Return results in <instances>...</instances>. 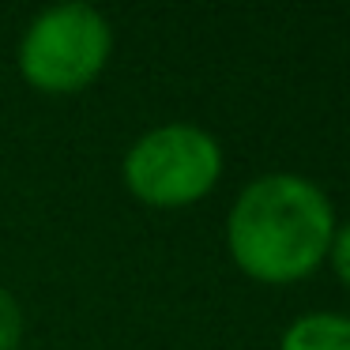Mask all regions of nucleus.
Returning <instances> with one entry per match:
<instances>
[{
	"label": "nucleus",
	"mask_w": 350,
	"mask_h": 350,
	"mask_svg": "<svg viewBox=\"0 0 350 350\" xmlns=\"http://www.w3.org/2000/svg\"><path fill=\"white\" fill-rule=\"evenodd\" d=\"M335 237L332 200L297 174H264L230 207V256L249 279L267 286L301 282L320 267Z\"/></svg>",
	"instance_id": "f257e3e1"
},
{
	"label": "nucleus",
	"mask_w": 350,
	"mask_h": 350,
	"mask_svg": "<svg viewBox=\"0 0 350 350\" xmlns=\"http://www.w3.org/2000/svg\"><path fill=\"white\" fill-rule=\"evenodd\" d=\"M113 31L91 4H61L27 27L19 46V72L34 91L76 94L106 68Z\"/></svg>",
	"instance_id": "f03ea898"
},
{
	"label": "nucleus",
	"mask_w": 350,
	"mask_h": 350,
	"mask_svg": "<svg viewBox=\"0 0 350 350\" xmlns=\"http://www.w3.org/2000/svg\"><path fill=\"white\" fill-rule=\"evenodd\" d=\"M222 174V151L196 124H162L124 154V185L147 207H185L204 200Z\"/></svg>",
	"instance_id": "7ed1b4c3"
},
{
	"label": "nucleus",
	"mask_w": 350,
	"mask_h": 350,
	"mask_svg": "<svg viewBox=\"0 0 350 350\" xmlns=\"http://www.w3.org/2000/svg\"><path fill=\"white\" fill-rule=\"evenodd\" d=\"M279 350H350V317L305 312L282 332Z\"/></svg>",
	"instance_id": "20e7f679"
},
{
	"label": "nucleus",
	"mask_w": 350,
	"mask_h": 350,
	"mask_svg": "<svg viewBox=\"0 0 350 350\" xmlns=\"http://www.w3.org/2000/svg\"><path fill=\"white\" fill-rule=\"evenodd\" d=\"M19 335H23V312H19L16 297L0 286V350H16Z\"/></svg>",
	"instance_id": "39448f33"
},
{
	"label": "nucleus",
	"mask_w": 350,
	"mask_h": 350,
	"mask_svg": "<svg viewBox=\"0 0 350 350\" xmlns=\"http://www.w3.org/2000/svg\"><path fill=\"white\" fill-rule=\"evenodd\" d=\"M327 256H332V267H335V275H339V279L350 286V222H347L342 230H335V237H332V249H327Z\"/></svg>",
	"instance_id": "423d86ee"
}]
</instances>
